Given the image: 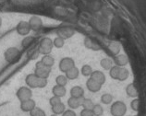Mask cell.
<instances>
[{"label":"cell","instance_id":"obj_14","mask_svg":"<svg viewBox=\"0 0 146 116\" xmlns=\"http://www.w3.org/2000/svg\"><path fill=\"white\" fill-rule=\"evenodd\" d=\"M84 100V98H80V99H77V98H73V97H70V99L68 100V106L70 108L71 110H75L78 109L79 107L82 106V100Z\"/></svg>","mask_w":146,"mask_h":116},{"label":"cell","instance_id":"obj_19","mask_svg":"<svg viewBox=\"0 0 146 116\" xmlns=\"http://www.w3.org/2000/svg\"><path fill=\"white\" fill-rule=\"evenodd\" d=\"M120 48L121 46L118 42H113L108 45V52L113 55H117L120 52Z\"/></svg>","mask_w":146,"mask_h":116},{"label":"cell","instance_id":"obj_22","mask_svg":"<svg viewBox=\"0 0 146 116\" xmlns=\"http://www.w3.org/2000/svg\"><path fill=\"white\" fill-rule=\"evenodd\" d=\"M40 55V52L39 49H38V46L35 47V46H32L31 48L28 49V52H27V56H28L30 59H36V58Z\"/></svg>","mask_w":146,"mask_h":116},{"label":"cell","instance_id":"obj_35","mask_svg":"<svg viewBox=\"0 0 146 116\" xmlns=\"http://www.w3.org/2000/svg\"><path fill=\"white\" fill-rule=\"evenodd\" d=\"M112 100H113V96L109 93L103 94L101 97V102L104 104H109V103L112 102Z\"/></svg>","mask_w":146,"mask_h":116},{"label":"cell","instance_id":"obj_38","mask_svg":"<svg viewBox=\"0 0 146 116\" xmlns=\"http://www.w3.org/2000/svg\"><path fill=\"white\" fill-rule=\"evenodd\" d=\"M80 115V116H94L92 110H86V109H82Z\"/></svg>","mask_w":146,"mask_h":116},{"label":"cell","instance_id":"obj_31","mask_svg":"<svg viewBox=\"0 0 146 116\" xmlns=\"http://www.w3.org/2000/svg\"><path fill=\"white\" fill-rule=\"evenodd\" d=\"M64 44H65V40L61 38V37L57 36V37H56L55 39H54V41H53L54 47H56V48H62L63 46H64Z\"/></svg>","mask_w":146,"mask_h":116},{"label":"cell","instance_id":"obj_39","mask_svg":"<svg viewBox=\"0 0 146 116\" xmlns=\"http://www.w3.org/2000/svg\"><path fill=\"white\" fill-rule=\"evenodd\" d=\"M48 84V81L47 79L45 78H40V81H39V85H38V88H44L47 86Z\"/></svg>","mask_w":146,"mask_h":116},{"label":"cell","instance_id":"obj_27","mask_svg":"<svg viewBox=\"0 0 146 116\" xmlns=\"http://www.w3.org/2000/svg\"><path fill=\"white\" fill-rule=\"evenodd\" d=\"M129 76V72L128 69L121 67L120 71H119V74H118V76H117V80L124 81V80H126L127 78H128Z\"/></svg>","mask_w":146,"mask_h":116},{"label":"cell","instance_id":"obj_24","mask_svg":"<svg viewBox=\"0 0 146 116\" xmlns=\"http://www.w3.org/2000/svg\"><path fill=\"white\" fill-rule=\"evenodd\" d=\"M126 93L128 96L129 97H132V98H136L138 96V90L135 87V85L133 83H130L129 84L128 86L126 88Z\"/></svg>","mask_w":146,"mask_h":116},{"label":"cell","instance_id":"obj_9","mask_svg":"<svg viewBox=\"0 0 146 116\" xmlns=\"http://www.w3.org/2000/svg\"><path fill=\"white\" fill-rule=\"evenodd\" d=\"M40 77H38L34 73L27 75L25 77V82L30 88H38V85H39Z\"/></svg>","mask_w":146,"mask_h":116},{"label":"cell","instance_id":"obj_3","mask_svg":"<svg viewBox=\"0 0 146 116\" xmlns=\"http://www.w3.org/2000/svg\"><path fill=\"white\" fill-rule=\"evenodd\" d=\"M127 113V105L123 102H114L110 108V113L113 116H124Z\"/></svg>","mask_w":146,"mask_h":116},{"label":"cell","instance_id":"obj_20","mask_svg":"<svg viewBox=\"0 0 146 116\" xmlns=\"http://www.w3.org/2000/svg\"><path fill=\"white\" fill-rule=\"evenodd\" d=\"M65 74H66L65 76H66V77L68 80H74L79 76L80 71L76 67H72L71 69H70L68 71H67Z\"/></svg>","mask_w":146,"mask_h":116},{"label":"cell","instance_id":"obj_5","mask_svg":"<svg viewBox=\"0 0 146 116\" xmlns=\"http://www.w3.org/2000/svg\"><path fill=\"white\" fill-rule=\"evenodd\" d=\"M16 96L20 102H24V100H30L33 98V91L32 88L29 87H21L16 92Z\"/></svg>","mask_w":146,"mask_h":116},{"label":"cell","instance_id":"obj_21","mask_svg":"<svg viewBox=\"0 0 146 116\" xmlns=\"http://www.w3.org/2000/svg\"><path fill=\"white\" fill-rule=\"evenodd\" d=\"M41 62L43 63L45 67L51 68L54 65H55V58H54L51 55H43L41 59Z\"/></svg>","mask_w":146,"mask_h":116},{"label":"cell","instance_id":"obj_17","mask_svg":"<svg viewBox=\"0 0 146 116\" xmlns=\"http://www.w3.org/2000/svg\"><path fill=\"white\" fill-rule=\"evenodd\" d=\"M52 93H53V96L62 98V97L66 95L67 90L65 87H61V86H58V85H56V86H54L52 88Z\"/></svg>","mask_w":146,"mask_h":116},{"label":"cell","instance_id":"obj_36","mask_svg":"<svg viewBox=\"0 0 146 116\" xmlns=\"http://www.w3.org/2000/svg\"><path fill=\"white\" fill-rule=\"evenodd\" d=\"M130 107H131L132 111H139V107H140V100L139 99H134L131 102H130Z\"/></svg>","mask_w":146,"mask_h":116},{"label":"cell","instance_id":"obj_25","mask_svg":"<svg viewBox=\"0 0 146 116\" xmlns=\"http://www.w3.org/2000/svg\"><path fill=\"white\" fill-rule=\"evenodd\" d=\"M51 110H52V113H55V114H62L65 111H66V106H65V104L63 102H60L58 104H56V105L51 107Z\"/></svg>","mask_w":146,"mask_h":116},{"label":"cell","instance_id":"obj_41","mask_svg":"<svg viewBox=\"0 0 146 116\" xmlns=\"http://www.w3.org/2000/svg\"><path fill=\"white\" fill-rule=\"evenodd\" d=\"M1 26H2V18L0 17V28H1Z\"/></svg>","mask_w":146,"mask_h":116},{"label":"cell","instance_id":"obj_7","mask_svg":"<svg viewBox=\"0 0 146 116\" xmlns=\"http://www.w3.org/2000/svg\"><path fill=\"white\" fill-rule=\"evenodd\" d=\"M16 32L19 35L21 36H28L29 33L31 32V28L28 21L25 20H21L20 22L18 23L16 26Z\"/></svg>","mask_w":146,"mask_h":116},{"label":"cell","instance_id":"obj_44","mask_svg":"<svg viewBox=\"0 0 146 116\" xmlns=\"http://www.w3.org/2000/svg\"><path fill=\"white\" fill-rule=\"evenodd\" d=\"M133 116H138V115H133Z\"/></svg>","mask_w":146,"mask_h":116},{"label":"cell","instance_id":"obj_23","mask_svg":"<svg viewBox=\"0 0 146 116\" xmlns=\"http://www.w3.org/2000/svg\"><path fill=\"white\" fill-rule=\"evenodd\" d=\"M84 45H85L87 48H89L91 50H94V51H97V50L100 48V46L96 44V42H94L89 37H86L85 39H84Z\"/></svg>","mask_w":146,"mask_h":116},{"label":"cell","instance_id":"obj_43","mask_svg":"<svg viewBox=\"0 0 146 116\" xmlns=\"http://www.w3.org/2000/svg\"><path fill=\"white\" fill-rule=\"evenodd\" d=\"M128 116H132V115H128Z\"/></svg>","mask_w":146,"mask_h":116},{"label":"cell","instance_id":"obj_13","mask_svg":"<svg viewBox=\"0 0 146 116\" xmlns=\"http://www.w3.org/2000/svg\"><path fill=\"white\" fill-rule=\"evenodd\" d=\"M91 78H93L94 81H96V82L99 83L100 85H103L106 80V77L105 74L99 70L93 71V73H92V75H91Z\"/></svg>","mask_w":146,"mask_h":116},{"label":"cell","instance_id":"obj_4","mask_svg":"<svg viewBox=\"0 0 146 116\" xmlns=\"http://www.w3.org/2000/svg\"><path fill=\"white\" fill-rule=\"evenodd\" d=\"M51 72V68L45 67L41 61L37 62L35 64V69H34V74L40 78H45L47 79Z\"/></svg>","mask_w":146,"mask_h":116},{"label":"cell","instance_id":"obj_30","mask_svg":"<svg viewBox=\"0 0 146 116\" xmlns=\"http://www.w3.org/2000/svg\"><path fill=\"white\" fill-rule=\"evenodd\" d=\"M80 72H82V76H91L92 73H93V68H92V67L89 65H84L82 67Z\"/></svg>","mask_w":146,"mask_h":116},{"label":"cell","instance_id":"obj_32","mask_svg":"<svg viewBox=\"0 0 146 116\" xmlns=\"http://www.w3.org/2000/svg\"><path fill=\"white\" fill-rule=\"evenodd\" d=\"M82 106L83 109H86V110H92L93 107L94 106V103L92 100L90 99H84L82 100Z\"/></svg>","mask_w":146,"mask_h":116},{"label":"cell","instance_id":"obj_33","mask_svg":"<svg viewBox=\"0 0 146 116\" xmlns=\"http://www.w3.org/2000/svg\"><path fill=\"white\" fill-rule=\"evenodd\" d=\"M92 111H93L94 116H101L104 113V109L100 104H94V106L92 109Z\"/></svg>","mask_w":146,"mask_h":116},{"label":"cell","instance_id":"obj_26","mask_svg":"<svg viewBox=\"0 0 146 116\" xmlns=\"http://www.w3.org/2000/svg\"><path fill=\"white\" fill-rule=\"evenodd\" d=\"M100 65L106 70H110L113 67V61L110 58H103L101 62H100Z\"/></svg>","mask_w":146,"mask_h":116},{"label":"cell","instance_id":"obj_18","mask_svg":"<svg viewBox=\"0 0 146 116\" xmlns=\"http://www.w3.org/2000/svg\"><path fill=\"white\" fill-rule=\"evenodd\" d=\"M35 44V38L33 36H25L23 40L21 41V46L23 49H29Z\"/></svg>","mask_w":146,"mask_h":116},{"label":"cell","instance_id":"obj_10","mask_svg":"<svg viewBox=\"0 0 146 116\" xmlns=\"http://www.w3.org/2000/svg\"><path fill=\"white\" fill-rule=\"evenodd\" d=\"M35 107H36L35 100L33 99L27 100L21 102V109L22 111H24V113H30V111H32Z\"/></svg>","mask_w":146,"mask_h":116},{"label":"cell","instance_id":"obj_15","mask_svg":"<svg viewBox=\"0 0 146 116\" xmlns=\"http://www.w3.org/2000/svg\"><path fill=\"white\" fill-rule=\"evenodd\" d=\"M70 93V97L80 99V98H83V96H84V90L80 86H74L71 88Z\"/></svg>","mask_w":146,"mask_h":116},{"label":"cell","instance_id":"obj_6","mask_svg":"<svg viewBox=\"0 0 146 116\" xmlns=\"http://www.w3.org/2000/svg\"><path fill=\"white\" fill-rule=\"evenodd\" d=\"M75 67V61L71 57H64L59 61L58 68L61 72L66 73L70 69Z\"/></svg>","mask_w":146,"mask_h":116},{"label":"cell","instance_id":"obj_28","mask_svg":"<svg viewBox=\"0 0 146 116\" xmlns=\"http://www.w3.org/2000/svg\"><path fill=\"white\" fill-rule=\"evenodd\" d=\"M68 78L66 77V76L64 75H59L56 76V85H58V86H61V87H65L66 85L68 84Z\"/></svg>","mask_w":146,"mask_h":116},{"label":"cell","instance_id":"obj_37","mask_svg":"<svg viewBox=\"0 0 146 116\" xmlns=\"http://www.w3.org/2000/svg\"><path fill=\"white\" fill-rule=\"evenodd\" d=\"M60 102H61V98H58V97H56V96H53L52 98H50V100H49V104L51 105V107L55 106Z\"/></svg>","mask_w":146,"mask_h":116},{"label":"cell","instance_id":"obj_16","mask_svg":"<svg viewBox=\"0 0 146 116\" xmlns=\"http://www.w3.org/2000/svg\"><path fill=\"white\" fill-rule=\"evenodd\" d=\"M114 63L119 67H125V65L129 63V58L125 55H117L114 58Z\"/></svg>","mask_w":146,"mask_h":116},{"label":"cell","instance_id":"obj_40","mask_svg":"<svg viewBox=\"0 0 146 116\" xmlns=\"http://www.w3.org/2000/svg\"><path fill=\"white\" fill-rule=\"evenodd\" d=\"M62 116H77L76 113L73 110L71 109H68V110H66L62 113Z\"/></svg>","mask_w":146,"mask_h":116},{"label":"cell","instance_id":"obj_8","mask_svg":"<svg viewBox=\"0 0 146 116\" xmlns=\"http://www.w3.org/2000/svg\"><path fill=\"white\" fill-rule=\"evenodd\" d=\"M28 23L30 25L31 30H33V32H39V30L43 28V20L38 16L31 17Z\"/></svg>","mask_w":146,"mask_h":116},{"label":"cell","instance_id":"obj_29","mask_svg":"<svg viewBox=\"0 0 146 116\" xmlns=\"http://www.w3.org/2000/svg\"><path fill=\"white\" fill-rule=\"evenodd\" d=\"M120 68L121 67H117V65H113L112 68L109 70V75L113 79H117L118 74H119V71H120Z\"/></svg>","mask_w":146,"mask_h":116},{"label":"cell","instance_id":"obj_2","mask_svg":"<svg viewBox=\"0 0 146 116\" xmlns=\"http://www.w3.org/2000/svg\"><path fill=\"white\" fill-rule=\"evenodd\" d=\"M53 47H54L53 40H51L49 37L43 38L39 42V44H38V49H39L40 55H50V53L52 52Z\"/></svg>","mask_w":146,"mask_h":116},{"label":"cell","instance_id":"obj_1","mask_svg":"<svg viewBox=\"0 0 146 116\" xmlns=\"http://www.w3.org/2000/svg\"><path fill=\"white\" fill-rule=\"evenodd\" d=\"M21 52L17 47H9L4 53V58L9 64H15L20 61Z\"/></svg>","mask_w":146,"mask_h":116},{"label":"cell","instance_id":"obj_42","mask_svg":"<svg viewBox=\"0 0 146 116\" xmlns=\"http://www.w3.org/2000/svg\"><path fill=\"white\" fill-rule=\"evenodd\" d=\"M50 116H58V115H57V114H55V113H52Z\"/></svg>","mask_w":146,"mask_h":116},{"label":"cell","instance_id":"obj_12","mask_svg":"<svg viewBox=\"0 0 146 116\" xmlns=\"http://www.w3.org/2000/svg\"><path fill=\"white\" fill-rule=\"evenodd\" d=\"M86 87L89 90V91L91 92H98L100 90H101L102 85H100L99 83H97L96 81H94L93 78H90L86 81Z\"/></svg>","mask_w":146,"mask_h":116},{"label":"cell","instance_id":"obj_34","mask_svg":"<svg viewBox=\"0 0 146 116\" xmlns=\"http://www.w3.org/2000/svg\"><path fill=\"white\" fill-rule=\"evenodd\" d=\"M29 113L31 116H46L45 115L44 111L39 107H35L32 111H30Z\"/></svg>","mask_w":146,"mask_h":116},{"label":"cell","instance_id":"obj_11","mask_svg":"<svg viewBox=\"0 0 146 116\" xmlns=\"http://www.w3.org/2000/svg\"><path fill=\"white\" fill-rule=\"evenodd\" d=\"M56 34H57V36H59L62 39H64V40H66V39H68L74 35L75 30L71 28H59L56 30Z\"/></svg>","mask_w":146,"mask_h":116}]
</instances>
